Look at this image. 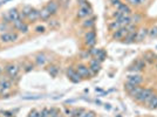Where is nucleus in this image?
Segmentation results:
<instances>
[{"mask_svg": "<svg viewBox=\"0 0 157 117\" xmlns=\"http://www.w3.org/2000/svg\"><path fill=\"white\" fill-rule=\"evenodd\" d=\"M45 8L49 12L50 15H53V14H55V13L57 12V10H59V4H57L56 1H49V3L45 6Z\"/></svg>", "mask_w": 157, "mask_h": 117, "instance_id": "nucleus-12", "label": "nucleus"}, {"mask_svg": "<svg viewBox=\"0 0 157 117\" xmlns=\"http://www.w3.org/2000/svg\"><path fill=\"white\" fill-rule=\"evenodd\" d=\"M39 116H40V112L37 110H32L28 115V117H39Z\"/></svg>", "mask_w": 157, "mask_h": 117, "instance_id": "nucleus-38", "label": "nucleus"}, {"mask_svg": "<svg viewBox=\"0 0 157 117\" xmlns=\"http://www.w3.org/2000/svg\"><path fill=\"white\" fill-rule=\"evenodd\" d=\"M100 52H101V49H100V48H91V49H89V54H90V56H96Z\"/></svg>", "mask_w": 157, "mask_h": 117, "instance_id": "nucleus-33", "label": "nucleus"}, {"mask_svg": "<svg viewBox=\"0 0 157 117\" xmlns=\"http://www.w3.org/2000/svg\"><path fill=\"white\" fill-rule=\"evenodd\" d=\"M128 33H129V31H128V28H127V27H121V28H118V29H117V31H115V32H114V34H113V39H115V40L125 39V36L128 35Z\"/></svg>", "mask_w": 157, "mask_h": 117, "instance_id": "nucleus-6", "label": "nucleus"}, {"mask_svg": "<svg viewBox=\"0 0 157 117\" xmlns=\"http://www.w3.org/2000/svg\"><path fill=\"white\" fill-rule=\"evenodd\" d=\"M136 38H137V32L136 31L135 32H130V33H128L127 36H125V42L131 43V42H134L136 40Z\"/></svg>", "mask_w": 157, "mask_h": 117, "instance_id": "nucleus-18", "label": "nucleus"}, {"mask_svg": "<svg viewBox=\"0 0 157 117\" xmlns=\"http://www.w3.org/2000/svg\"><path fill=\"white\" fill-rule=\"evenodd\" d=\"M33 11V7H30V6H25L24 8H22V11H21V18H27L28 15H29V13Z\"/></svg>", "mask_w": 157, "mask_h": 117, "instance_id": "nucleus-21", "label": "nucleus"}, {"mask_svg": "<svg viewBox=\"0 0 157 117\" xmlns=\"http://www.w3.org/2000/svg\"><path fill=\"white\" fill-rule=\"evenodd\" d=\"M156 60H157V56H156Z\"/></svg>", "mask_w": 157, "mask_h": 117, "instance_id": "nucleus-49", "label": "nucleus"}, {"mask_svg": "<svg viewBox=\"0 0 157 117\" xmlns=\"http://www.w3.org/2000/svg\"><path fill=\"white\" fill-rule=\"evenodd\" d=\"M84 42H86L87 46L93 47L94 45L96 43V33L94 32V31H89L86 34V36H84Z\"/></svg>", "mask_w": 157, "mask_h": 117, "instance_id": "nucleus-7", "label": "nucleus"}, {"mask_svg": "<svg viewBox=\"0 0 157 117\" xmlns=\"http://www.w3.org/2000/svg\"><path fill=\"white\" fill-rule=\"evenodd\" d=\"M47 61V58H46V55L45 54H38L37 57H35V63L38 66H44Z\"/></svg>", "mask_w": 157, "mask_h": 117, "instance_id": "nucleus-16", "label": "nucleus"}, {"mask_svg": "<svg viewBox=\"0 0 157 117\" xmlns=\"http://www.w3.org/2000/svg\"><path fill=\"white\" fill-rule=\"evenodd\" d=\"M0 78H1V75H0Z\"/></svg>", "mask_w": 157, "mask_h": 117, "instance_id": "nucleus-48", "label": "nucleus"}, {"mask_svg": "<svg viewBox=\"0 0 157 117\" xmlns=\"http://www.w3.org/2000/svg\"><path fill=\"white\" fill-rule=\"evenodd\" d=\"M1 70H3V69H1V68H0V73H1Z\"/></svg>", "mask_w": 157, "mask_h": 117, "instance_id": "nucleus-47", "label": "nucleus"}, {"mask_svg": "<svg viewBox=\"0 0 157 117\" xmlns=\"http://www.w3.org/2000/svg\"><path fill=\"white\" fill-rule=\"evenodd\" d=\"M90 14H91V8L89 7V4L80 6V10L77 12V17L79 18H86V17H88Z\"/></svg>", "mask_w": 157, "mask_h": 117, "instance_id": "nucleus-9", "label": "nucleus"}, {"mask_svg": "<svg viewBox=\"0 0 157 117\" xmlns=\"http://www.w3.org/2000/svg\"><path fill=\"white\" fill-rule=\"evenodd\" d=\"M40 97H42L41 95H34V96H24V100H39Z\"/></svg>", "mask_w": 157, "mask_h": 117, "instance_id": "nucleus-37", "label": "nucleus"}, {"mask_svg": "<svg viewBox=\"0 0 157 117\" xmlns=\"http://www.w3.org/2000/svg\"><path fill=\"white\" fill-rule=\"evenodd\" d=\"M18 31H19L20 33H27V32H28V26H27V23L22 22L21 26L18 28Z\"/></svg>", "mask_w": 157, "mask_h": 117, "instance_id": "nucleus-31", "label": "nucleus"}, {"mask_svg": "<svg viewBox=\"0 0 157 117\" xmlns=\"http://www.w3.org/2000/svg\"><path fill=\"white\" fill-rule=\"evenodd\" d=\"M95 57L98 58V60H99L100 62H102V61H104L106 58H107V53H106L104 50H102V49H101V52H100Z\"/></svg>", "mask_w": 157, "mask_h": 117, "instance_id": "nucleus-28", "label": "nucleus"}, {"mask_svg": "<svg viewBox=\"0 0 157 117\" xmlns=\"http://www.w3.org/2000/svg\"><path fill=\"white\" fill-rule=\"evenodd\" d=\"M127 1H128L129 4H131V5H134V6H140L138 0H127Z\"/></svg>", "mask_w": 157, "mask_h": 117, "instance_id": "nucleus-41", "label": "nucleus"}, {"mask_svg": "<svg viewBox=\"0 0 157 117\" xmlns=\"http://www.w3.org/2000/svg\"><path fill=\"white\" fill-rule=\"evenodd\" d=\"M100 63H101V62L98 60V58H94V60L90 61L89 69H90V72H91L93 75H95V74L99 73V70H100V68H101V65H100Z\"/></svg>", "mask_w": 157, "mask_h": 117, "instance_id": "nucleus-11", "label": "nucleus"}, {"mask_svg": "<svg viewBox=\"0 0 157 117\" xmlns=\"http://www.w3.org/2000/svg\"><path fill=\"white\" fill-rule=\"evenodd\" d=\"M95 116L96 115H95V112H94V111H84L81 117H95Z\"/></svg>", "mask_w": 157, "mask_h": 117, "instance_id": "nucleus-35", "label": "nucleus"}, {"mask_svg": "<svg viewBox=\"0 0 157 117\" xmlns=\"http://www.w3.org/2000/svg\"><path fill=\"white\" fill-rule=\"evenodd\" d=\"M155 94H154V92L151 90V89H143L142 90V93L135 98L137 102H141V103H149L150 102V100L152 98V96H154Z\"/></svg>", "mask_w": 157, "mask_h": 117, "instance_id": "nucleus-1", "label": "nucleus"}, {"mask_svg": "<svg viewBox=\"0 0 157 117\" xmlns=\"http://www.w3.org/2000/svg\"><path fill=\"white\" fill-rule=\"evenodd\" d=\"M48 73H49L53 77H55V76L57 75V73H59V68L55 67V66H50V67L48 68Z\"/></svg>", "mask_w": 157, "mask_h": 117, "instance_id": "nucleus-29", "label": "nucleus"}, {"mask_svg": "<svg viewBox=\"0 0 157 117\" xmlns=\"http://www.w3.org/2000/svg\"><path fill=\"white\" fill-rule=\"evenodd\" d=\"M94 23H95V19H94V18H91V19H88V20H86V21L82 23V26H83L84 28H90L91 26H94Z\"/></svg>", "mask_w": 157, "mask_h": 117, "instance_id": "nucleus-27", "label": "nucleus"}, {"mask_svg": "<svg viewBox=\"0 0 157 117\" xmlns=\"http://www.w3.org/2000/svg\"><path fill=\"white\" fill-rule=\"evenodd\" d=\"M121 4H122V3L120 1V0H111V5H114V6H117V7H118Z\"/></svg>", "mask_w": 157, "mask_h": 117, "instance_id": "nucleus-42", "label": "nucleus"}, {"mask_svg": "<svg viewBox=\"0 0 157 117\" xmlns=\"http://www.w3.org/2000/svg\"><path fill=\"white\" fill-rule=\"evenodd\" d=\"M135 66L137 67V69H138V70H142V69L145 67V62H144V61H142V60H140V61H137V62L135 63Z\"/></svg>", "mask_w": 157, "mask_h": 117, "instance_id": "nucleus-34", "label": "nucleus"}, {"mask_svg": "<svg viewBox=\"0 0 157 117\" xmlns=\"http://www.w3.org/2000/svg\"><path fill=\"white\" fill-rule=\"evenodd\" d=\"M142 90H143V88H141V87L136 85V87L134 88V89H133V90L129 93V95H130V96H133L134 98H136V97H137V96H138V95L142 93Z\"/></svg>", "mask_w": 157, "mask_h": 117, "instance_id": "nucleus-20", "label": "nucleus"}, {"mask_svg": "<svg viewBox=\"0 0 157 117\" xmlns=\"http://www.w3.org/2000/svg\"><path fill=\"white\" fill-rule=\"evenodd\" d=\"M50 18V14H49V12L44 7L42 10H40V19L42 20V21H47L48 19Z\"/></svg>", "mask_w": 157, "mask_h": 117, "instance_id": "nucleus-19", "label": "nucleus"}, {"mask_svg": "<svg viewBox=\"0 0 157 117\" xmlns=\"http://www.w3.org/2000/svg\"><path fill=\"white\" fill-rule=\"evenodd\" d=\"M3 116H5V117H13V112L12 111H3Z\"/></svg>", "mask_w": 157, "mask_h": 117, "instance_id": "nucleus-40", "label": "nucleus"}, {"mask_svg": "<svg viewBox=\"0 0 157 117\" xmlns=\"http://www.w3.org/2000/svg\"><path fill=\"white\" fill-rule=\"evenodd\" d=\"M35 32H37V33H44V32H45V27H44V26H38V27L35 28Z\"/></svg>", "mask_w": 157, "mask_h": 117, "instance_id": "nucleus-39", "label": "nucleus"}, {"mask_svg": "<svg viewBox=\"0 0 157 117\" xmlns=\"http://www.w3.org/2000/svg\"><path fill=\"white\" fill-rule=\"evenodd\" d=\"M27 19H28L29 21H32V22L37 21L38 19H40V11H38V10H34V8H33V11L29 13V15L27 17Z\"/></svg>", "mask_w": 157, "mask_h": 117, "instance_id": "nucleus-15", "label": "nucleus"}, {"mask_svg": "<svg viewBox=\"0 0 157 117\" xmlns=\"http://www.w3.org/2000/svg\"><path fill=\"white\" fill-rule=\"evenodd\" d=\"M136 85L135 84H133V83H130V82H127V83H125L124 84V88H125V90H127L128 93H130L133 89H134V88H135Z\"/></svg>", "mask_w": 157, "mask_h": 117, "instance_id": "nucleus-32", "label": "nucleus"}, {"mask_svg": "<svg viewBox=\"0 0 157 117\" xmlns=\"http://www.w3.org/2000/svg\"><path fill=\"white\" fill-rule=\"evenodd\" d=\"M128 82L135 84V85H140L143 82V77L138 74H134V75H129L128 76Z\"/></svg>", "mask_w": 157, "mask_h": 117, "instance_id": "nucleus-13", "label": "nucleus"}, {"mask_svg": "<svg viewBox=\"0 0 157 117\" xmlns=\"http://www.w3.org/2000/svg\"><path fill=\"white\" fill-rule=\"evenodd\" d=\"M83 112H84V109H82V108L74 109L73 112H72V115H71V117H81L83 115Z\"/></svg>", "mask_w": 157, "mask_h": 117, "instance_id": "nucleus-23", "label": "nucleus"}, {"mask_svg": "<svg viewBox=\"0 0 157 117\" xmlns=\"http://www.w3.org/2000/svg\"><path fill=\"white\" fill-rule=\"evenodd\" d=\"M150 109H156L157 108V95H154L152 98L150 100V102L148 103Z\"/></svg>", "mask_w": 157, "mask_h": 117, "instance_id": "nucleus-24", "label": "nucleus"}, {"mask_svg": "<svg viewBox=\"0 0 157 117\" xmlns=\"http://www.w3.org/2000/svg\"><path fill=\"white\" fill-rule=\"evenodd\" d=\"M89 56H90V54H89V50H88V52H86V53H83L81 57L83 58V60H86V58H87V57H89Z\"/></svg>", "mask_w": 157, "mask_h": 117, "instance_id": "nucleus-43", "label": "nucleus"}, {"mask_svg": "<svg viewBox=\"0 0 157 117\" xmlns=\"http://www.w3.org/2000/svg\"><path fill=\"white\" fill-rule=\"evenodd\" d=\"M76 72L81 76V78H90L91 75H93L91 72H90V69H89V67H87L84 65H79L76 67Z\"/></svg>", "mask_w": 157, "mask_h": 117, "instance_id": "nucleus-5", "label": "nucleus"}, {"mask_svg": "<svg viewBox=\"0 0 157 117\" xmlns=\"http://www.w3.org/2000/svg\"><path fill=\"white\" fill-rule=\"evenodd\" d=\"M121 27H122V26H121V23H120L117 20H116V21H113L111 23H109V29H110V31H114V32L117 31V29L121 28Z\"/></svg>", "mask_w": 157, "mask_h": 117, "instance_id": "nucleus-22", "label": "nucleus"}, {"mask_svg": "<svg viewBox=\"0 0 157 117\" xmlns=\"http://www.w3.org/2000/svg\"><path fill=\"white\" fill-rule=\"evenodd\" d=\"M32 69H33V65H28V66L26 67L25 72H26V73H28V72H30V70H32Z\"/></svg>", "mask_w": 157, "mask_h": 117, "instance_id": "nucleus-44", "label": "nucleus"}, {"mask_svg": "<svg viewBox=\"0 0 157 117\" xmlns=\"http://www.w3.org/2000/svg\"><path fill=\"white\" fill-rule=\"evenodd\" d=\"M145 3H147V0H138V4L140 5H144Z\"/></svg>", "mask_w": 157, "mask_h": 117, "instance_id": "nucleus-46", "label": "nucleus"}, {"mask_svg": "<svg viewBox=\"0 0 157 117\" xmlns=\"http://www.w3.org/2000/svg\"><path fill=\"white\" fill-rule=\"evenodd\" d=\"M65 112H66V115H67V116H69V117H71V115H72V112H73V110H72V109H68V108H66V110H65Z\"/></svg>", "mask_w": 157, "mask_h": 117, "instance_id": "nucleus-45", "label": "nucleus"}, {"mask_svg": "<svg viewBox=\"0 0 157 117\" xmlns=\"http://www.w3.org/2000/svg\"><path fill=\"white\" fill-rule=\"evenodd\" d=\"M8 29H10L8 22H6V21L0 22V32H1V33H6V32L8 31Z\"/></svg>", "mask_w": 157, "mask_h": 117, "instance_id": "nucleus-25", "label": "nucleus"}, {"mask_svg": "<svg viewBox=\"0 0 157 117\" xmlns=\"http://www.w3.org/2000/svg\"><path fill=\"white\" fill-rule=\"evenodd\" d=\"M12 80L10 77H1L0 78V90H10L12 87Z\"/></svg>", "mask_w": 157, "mask_h": 117, "instance_id": "nucleus-10", "label": "nucleus"}, {"mask_svg": "<svg viewBox=\"0 0 157 117\" xmlns=\"http://www.w3.org/2000/svg\"><path fill=\"white\" fill-rule=\"evenodd\" d=\"M67 76H68L69 80H71L72 82H74V83H79V82L81 81V76L77 74L76 69H74L73 67H69V68L67 69Z\"/></svg>", "mask_w": 157, "mask_h": 117, "instance_id": "nucleus-8", "label": "nucleus"}, {"mask_svg": "<svg viewBox=\"0 0 157 117\" xmlns=\"http://www.w3.org/2000/svg\"><path fill=\"white\" fill-rule=\"evenodd\" d=\"M148 35H149L151 39L157 38V26H154V27H151V28L149 29V33H148Z\"/></svg>", "mask_w": 157, "mask_h": 117, "instance_id": "nucleus-26", "label": "nucleus"}, {"mask_svg": "<svg viewBox=\"0 0 157 117\" xmlns=\"http://www.w3.org/2000/svg\"><path fill=\"white\" fill-rule=\"evenodd\" d=\"M5 19H6V22H15L17 20H20V19H22L21 18V14L18 12V10L17 8H12L6 15H5Z\"/></svg>", "mask_w": 157, "mask_h": 117, "instance_id": "nucleus-3", "label": "nucleus"}, {"mask_svg": "<svg viewBox=\"0 0 157 117\" xmlns=\"http://www.w3.org/2000/svg\"><path fill=\"white\" fill-rule=\"evenodd\" d=\"M18 40V34L17 33H11V32H6L0 35V41L3 43H10V42H14Z\"/></svg>", "mask_w": 157, "mask_h": 117, "instance_id": "nucleus-4", "label": "nucleus"}, {"mask_svg": "<svg viewBox=\"0 0 157 117\" xmlns=\"http://www.w3.org/2000/svg\"><path fill=\"white\" fill-rule=\"evenodd\" d=\"M152 58H154V55H152V54H145V55H144V61L152 62V61H154Z\"/></svg>", "mask_w": 157, "mask_h": 117, "instance_id": "nucleus-36", "label": "nucleus"}, {"mask_svg": "<svg viewBox=\"0 0 157 117\" xmlns=\"http://www.w3.org/2000/svg\"><path fill=\"white\" fill-rule=\"evenodd\" d=\"M5 72H6V74H7V76L12 80V81H18L19 80V77H18V75H19V68H18V66H15V65H13V63H11V65H7L6 67H5Z\"/></svg>", "mask_w": 157, "mask_h": 117, "instance_id": "nucleus-2", "label": "nucleus"}, {"mask_svg": "<svg viewBox=\"0 0 157 117\" xmlns=\"http://www.w3.org/2000/svg\"><path fill=\"white\" fill-rule=\"evenodd\" d=\"M117 11L121 12L123 15H129L131 13V10L128 5H125V4H121L118 7H117Z\"/></svg>", "mask_w": 157, "mask_h": 117, "instance_id": "nucleus-14", "label": "nucleus"}, {"mask_svg": "<svg viewBox=\"0 0 157 117\" xmlns=\"http://www.w3.org/2000/svg\"><path fill=\"white\" fill-rule=\"evenodd\" d=\"M148 33H149V29H147V28H142L141 31L137 33V38H136V40H137V41H142V40H144V39H145V36L148 35Z\"/></svg>", "mask_w": 157, "mask_h": 117, "instance_id": "nucleus-17", "label": "nucleus"}, {"mask_svg": "<svg viewBox=\"0 0 157 117\" xmlns=\"http://www.w3.org/2000/svg\"><path fill=\"white\" fill-rule=\"evenodd\" d=\"M49 116L50 117H60V109H56V108L49 109Z\"/></svg>", "mask_w": 157, "mask_h": 117, "instance_id": "nucleus-30", "label": "nucleus"}]
</instances>
